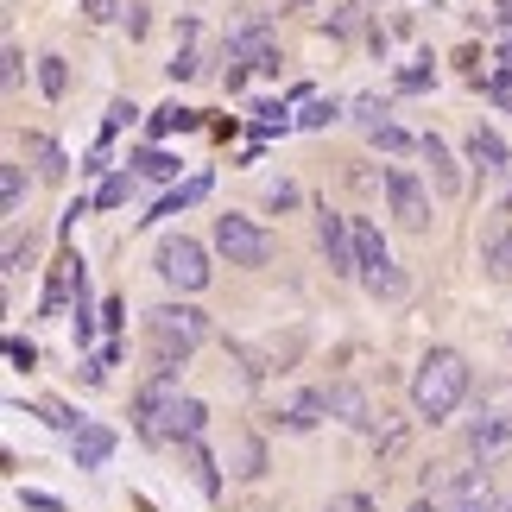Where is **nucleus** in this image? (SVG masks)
Segmentation results:
<instances>
[{
	"instance_id": "nucleus-1",
	"label": "nucleus",
	"mask_w": 512,
	"mask_h": 512,
	"mask_svg": "<svg viewBox=\"0 0 512 512\" xmlns=\"http://www.w3.org/2000/svg\"><path fill=\"white\" fill-rule=\"evenodd\" d=\"M462 399H468V361H462L456 348H430L424 361H418V373H411V411L437 424Z\"/></svg>"
},
{
	"instance_id": "nucleus-2",
	"label": "nucleus",
	"mask_w": 512,
	"mask_h": 512,
	"mask_svg": "<svg viewBox=\"0 0 512 512\" xmlns=\"http://www.w3.org/2000/svg\"><path fill=\"white\" fill-rule=\"evenodd\" d=\"M146 342H152V361L177 373L209 342V317L196 304H159V310H146Z\"/></svg>"
},
{
	"instance_id": "nucleus-3",
	"label": "nucleus",
	"mask_w": 512,
	"mask_h": 512,
	"mask_svg": "<svg viewBox=\"0 0 512 512\" xmlns=\"http://www.w3.org/2000/svg\"><path fill=\"white\" fill-rule=\"evenodd\" d=\"M177 399H184V392H177V373L171 367H152V380L133 392V430H140L146 443H165V418H171Z\"/></svg>"
},
{
	"instance_id": "nucleus-4",
	"label": "nucleus",
	"mask_w": 512,
	"mask_h": 512,
	"mask_svg": "<svg viewBox=\"0 0 512 512\" xmlns=\"http://www.w3.org/2000/svg\"><path fill=\"white\" fill-rule=\"evenodd\" d=\"M215 253L228 266H266L272 260V234L247 215H215Z\"/></svg>"
},
{
	"instance_id": "nucleus-5",
	"label": "nucleus",
	"mask_w": 512,
	"mask_h": 512,
	"mask_svg": "<svg viewBox=\"0 0 512 512\" xmlns=\"http://www.w3.org/2000/svg\"><path fill=\"white\" fill-rule=\"evenodd\" d=\"M159 279L171 291H203L209 285V253L190 241V234H171V241L159 247Z\"/></svg>"
},
{
	"instance_id": "nucleus-6",
	"label": "nucleus",
	"mask_w": 512,
	"mask_h": 512,
	"mask_svg": "<svg viewBox=\"0 0 512 512\" xmlns=\"http://www.w3.org/2000/svg\"><path fill=\"white\" fill-rule=\"evenodd\" d=\"M317 247H323V260H329V272H342V279H354L361 272V260H354V222L348 215H336V209H317Z\"/></svg>"
},
{
	"instance_id": "nucleus-7",
	"label": "nucleus",
	"mask_w": 512,
	"mask_h": 512,
	"mask_svg": "<svg viewBox=\"0 0 512 512\" xmlns=\"http://www.w3.org/2000/svg\"><path fill=\"white\" fill-rule=\"evenodd\" d=\"M228 57H241V64H253L260 76L279 70V45H272V32H266V19L260 13H247L241 26L228 32Z\"/></svg>"
},
{
	"instance_id": "nucleus-8",
	"label": "nucleus",
	"mask_w": 512,
	"mask_h": 512,
	"mask_svg": "<svg viewBox=\"0 0 512 512\" xmlns=\"http://www.w3.org/2000/svg\"><path fill=\"white\" fill-rule=\"evenodd\" d=\"M70 298H83V253H57L51 279H45V298H38V310L45 317H70Z\"/></svg>"
},
{
	"instance_id": "nucleus-9",
	"label": "nucleus",
	"mask_w": 512,
	"mask_h": 512,
	"mask_svg": "<svg viewBox=\"0 0 512 512\" xmlns=\"http://www.w3.org/2000/svg\"><path fill=\"white\" fill-rule=\"evenodd\" d=\"M386 203H392V215H399L405 228H430V196H424V184L405 165L386 171Z\"/></svg>"
},
{
	"instance_id": "nucleus-10",
	"label": "nucleus",
	"mask_w": 512,
	"mask_h": 512,
	"mask_svg": "<svg viewBox=\"0 0 512 512\" xmlns=\"http://www.w3.org/2000/svg\"><path fill=\"white\" fill-rule=\"evenodd\" d=\"M506 449H512V418H500V411H481V418L468 424V456H475L481 468H494Z\"/></svg>"
},
{
	"instance_id": "nucleus-11",
	"label": "nucleus",
	"mask_w": 512,
	"mask_h": 512,
	"mask_svg": "<svg viewBox=\"0 0 512 512\" xmlns=\"http://www.w3.org/2000/svg\"><path fill=\"white\" fill-rule=\"evenodd\" d=\"M481 266L494 272V279H512V209L506 203L494 209V222L481 234Z\"/></svg>"
},
{
	"instance_id": "nucleus-12",
	"label": "nucleus",
	"mask_w": 512,
	"mask_h": 512,
	"mask_svg": "<svg viewBox=\"0 0 512 512\" xmlns=\"http://www.w3.org/2000/svg\"><path fill=\"white\" fill-rule=\"evenodd\" d=\"M323 399H329V418H342L348 430H373V424H380V418H373V399H367L354 380H336Z\"/></svg>"
},
{
	"instance_id": "nucleus-13",
	"label": "nucleus",
	"mask_w": 512,
	"mask_h": 512,
	"mask_svg": "<svg viewBox=\"0 0 512 512\" xmlns=\"http://www.w3.org/2000/svg\"><path fill=\"white\" fill-rule=\"evenodd\" d=\"M203 430H209V405L203 399H177L171 405V418H165V443H203Z\"/></svg>"
},
{
	"instance_id": "nucleus-14",
	"label": "nucleus",
	"mask_w": 512,
	"mask_h": 512,
	"mask_svg": "<svg viewBox=\"0 0 512 512\" xmlns=\"http://www.w3.org/2000/svg\"><path fill=\"white\" fill-rule=\"evenodd\" d=\"M108 456H114V430L108 424H83L70 437V462L76 468H108Z\"/></svg>"
},
{
	"instance_id": "nucleus-15",
	"label": "nucleus",
	"mask_w": 512,
	"mask_h": 512,
	"mask_svg": "<svg viewBox=\"0 0 512 512\" xmlns=\"http://www.w3.org/2000/svg\"><path fill=\"white\" fill-rule=\"evenodd\" d=\"M418 146H424V159H430V177H437V190H443V196H462V165H456V152H449L437 133H424Z\"/></svg>"
},
{
	"instance_id": "nucleus-16",
	"label": "nucleus",
	"mask_w": 512,
	"mask_h": 512,
	"mask_svg": "<svg viewBox=\"0 0 512 512\" xmlns=\"http://www.w3.org/2000/svg\"><path fill=\"white\" fill-rule=\"evenodd\" d=\"M26 159L38 165V177H51V184L70 177V159H64V146H57L51 133H26Z\"/></svg>"
},
{
	"instance_id": "nucleus-17",
	"label": "nucleus",
	"mask_w": 512,
	"mask_h": 512,
	"mask_svg": "<svg viewBox=\"0 0 512 512\" xmlns=\"http://www.w3.org/2000/svg\"><path fill=\"white\" fill-rule=\"evenodd\" d=\"M468 159H475L487 177H500L512 159H506V140H500V133L494 127H475V133H468Z\"/></svg>"
},
{
	"instance_id": "nucleus-18",
	"label": "nucleus",
	"mask_w": 512,
	"mask_h": 512,
	"mask_svg": "<svg viewBox=\"0 0 512 512\" xmlns=\"http://www.w3.org/2000/svg\"><path fill=\"white\" fill-rule=\"evenodd\" d=\"M354 260H361V272H380V266H392V253H386V234L373 228V222H361V215H354Z\"/></svg>"
},
{
	"instance_id": "nucleus-19",
	"label": "nucleus",
	"mask_w": 512,
	"mask_h": 512,
	"mask_svg": "<svg viewBox=\"0 0 512 512\" xmlns=\"http://www.w3.org/2000/svg\"><path fill=\"white\" fill-rule=\"evenodd\" d=\"M190 127H203V114H196V108H184V102H165V108H152V121H146V133H152V140H165V133H190Z\"/></svg>"
},
{
	"instance_id": "nucleus-20",
	"label": "nucleus",
	"mask_w": 512,
	"mask_h": 512,
	"mask_svg": "<svg viewBox=\"0 0 512 512\" xmlns=\"http://www.w3.org/2000/svg\"><path fill=\"white\" fill-rule=\"evenodd\" d=\"M203 196H209V171H196L190 184H177V190L165 196V203H159V209L146 215V222H165V215H177V209H190V203H203Z\"/></svg>"
},
{
	"instance_id": "nucleus-21",
	"label": "nucleus",
	"mask_w": 512,
	"mask_h": 512,
	"mask_svg": "<svg viewBox=\"0 0 512 512\" xmlns=\"http://www.w3.org/2000/svg\"><path fill=\"white\" fill-rule=\"evenodd\" d=\"M323 411H329L323 392H298V399H291V411H285V424H291V430H317Z\"/></svg>"
},
{
	"instance_id": "nucleus-22",
	"label": "nucleus",
	"mask_w": 512,
	"mask_h": 512,
	"mask_svg": "<svg viewBox=\"0 0 512 512\" xmlns=\"http://www.w3.org/2000/svg\"><path fill=\"white\" fill-rule=\"evenodd\" d=\"M184 462H190V475H196V487H203V494H215V487H222V475H215V456L203 443H184Z\"/></svg>"
},
{
	"instance_id": "nucleus-23",
	"label": "nucleus",
	"mask_w": 512,
	"mask_h": 512,
	"mask_svg": "<svg viewBox=\"0 0 512 512\" xmlns=\"http://www.w3.org/2000/svg\"><path fill=\"white\" fill-rule=\"evenodd\" d=\"M133 165H140V177H152V184H171V177H177V159H171V152H159V146L133 152Z\"/></svg>"
},
{
	"instance_id": "nucleus-24",
	"label": "nucleus",
	"mask_w": 512,
	"mask_h": 512,
	"mask_svg": "<svg viewBox=\"0 0 512 512\" xmlns=\"http://www.w3.org/2000/svg\"><path fill=\"white\" fill-rule=\"evenodd\" d=\"M260 114V121H253V133H260V140H272V133H285V127H298V114H291L285 102H266V108H253Z\"/></svg>"
},
{
	"instance_id": "nucleus-25",
	"label": "nucleus",
	"mask_w": 512,
	"mask_h": 512,
	"mask_svg": "<svg viewBox=\"0 0 512 512\" xmlns=\"http://www.w3.org/2000/svg\"><path fill=\"white\" fill-rule=\"evenodd\" d=\"M361 285L373 298H405V272L399 266H380V272H361Z\"/></svg>"
},
{
	"instance_id": "nucleus-26",
	"label": "nucleus",
	"mask_w": 512,
	"mask_h": 512,
	"mask_svg": "<svg viewBox=\"0 0 512 512\" xmlns=\"http://www.w3.org/2000/svg\"><path fill=\"white\" fill-rule=\"evenodd\" d=\"M19 203H26V171H19V165H0V209L19 215Z\"/></svg>"
},
{
	"instance_id": "nucleus-27",
	"label": "nucleus",
	"mask_w": 512,
	"mask_h": 512,
	"mask_svg": "<svg viewBox=\"0 0 512 512\" xmlns=\"http://www.w3.org/2000/svg\"><path fill=\"white\" fill-rule=\"evenodd\" d=\"M38 418H45L51 430H64V437H76V430H83L89 418H76V411L64 405V399H45V405H38Z\"/></svg>"
},
{
	"instance_id": "nucleus-28",
	"label": "nucleus",
	"mask_w": 512,
	"mask_h": 512,
	"mask_svg": "<svg viewBox=\"0 0 512 512\" xmlns=\"http://www.w3.org/2000/svg\"><path fill=\"white\" fill-rule=\"evenodd\" d=\"M38 89H45L51 102L70 89V70H64V57H38Z\"/></svg>"
},
{
	"instance_id": "nucleus-29",
	"label": "nucleus",
	"mask_w": 512,
	"mask_h": 512,
	"mask_svg": "<svg viewBox=\"0 0 512 512\" xmlns=\"http://www.w3.org/2000/svg\"><path fill=\"white\" fill-rule=\"evenodd\" d=\"M127 196H133V177L114 171V177H102V190H95V209H121Z\"/></svg>"
},
{
	"instance_id": "nucleus-30",
	"label": "nucleus",
	"mask_w": 512,
	"mask_h": 512,
	"mask_svg": "<svg viewBox=\"0 0 512 512\" xmlns=\"http://www.w3.org/2000/svg\"><path fill=\"white\" fill-rule=\"evenodd\" d=\"M196 70H203V57H196V45H184V51H171V64H165V76H171V83H190Z\"/></svg>"
},
{
	"instance_id": "nucleus-31",
	"label": "nucleus",
	"mask_w": 512,
	"mask_h": 512,
	"mask_svg": "<svg viewBox=\"0 0 512 512\" xmlns=\"http://www.w3.org/2000/svg\"><path fill=\"white\" fill-rule=\"evenodd\" d=\"M367 140L380 146V152H411V133H405V127H392V121H386V127H373Z\"/></svg>"
},
{
	"instance_id": "nucleus-32",
	"label": "nucleus",
	"mask_w": 512,
	"mask_h": 512,
	"mask_svg": "<svg viewBox=\"0 0 512 512\" xmlns=\"http://www.w3.org/2000/svg\"><path fill=\"white\" fill-rule=\"evenodd\" d=\"M336 114H342V102H310V108L298 114V127H310V133H317V127H329V121H336Z\"/></svg>"
},
{
	"instance_id": "nucleus-33",
	"label": "nucleus",
	"mask_w": 512,
	"mask_h": 512,
	"mask_svg": "<svg viewBox=\"0 0 512 512\" xmlns=\"http://www.w3.org/2000/svg\"><path fill=\"white\" fill-rule=\"evenodd\" d=\"M7 361H13L19 373H32V367H38V348H32L26 336H7Z\"/></svg>"
},
{
	"instance_id": "nucleus-34",
	"label": "nucleus",
	"mask_w": 512,
	"mask_h": 512,
	"mask_svg": "<svg viewBox=\"0 0 512 512\" xmlns=\"http://www.w3.org/2000/svg\"><path fill=\"white\" fill-rule=\"evenodd\" d=\"M70 329H76V348H89V336H95V323H89V298H76V310H70Z\"/></svg>"
},
{
	"instance_id": "nucleus-35",
	"label": "nucleus",
	"mask_w": 512,
	"mask_h": 512,
	"mask_svg": "<svg viewBox=\"0 0 512 512\" xmlns=\"http://www.w3.org/2000/svg\"><path fill=\"white\" fill-rule=\"evenodd\" d=\"M133 114H140V108H133L127 95H121V102H108V121H102V133H121V127L133 121Z\"/></svg>"
},
{
	"instance_id": "nucleus-36",
	"label": "nucleus",
	"mask_w": 512,
	"mask_h": 512,
	"mask_svg": "<svg viewBox=\"0 0 512 512\" xmlns=\"http://www.w3.org/2000/svg\"><path fill=\"white\" fill-rule=\"evenodd\" d=\"M19 506H26V512H64V500H57V494H38V487H26Z\"/></svg>"
},
{
	"instance_id": "nucleus-37",
	"label": "nucleus",
	"mask_w": 512,
	"mask_h": 512,
	"mask_svg": "<svg viewBox=\"0 0 512 512\" xmlns=\"http://www.w3.org/2000/svg\"><path fill=\"white\" fill-rule=\"evenodd\" d=\"M354 121H361V127L373 133V127H386V108H380V102L367 95V102H354Z\"/></svg>"
},
{
	"instance_id": "nucleus-38",
	"label": "nucleus",
	"mask_w": 512,
	"mask_h": 512,
	"mask_svg": "<svg viewBox=\"0 0 512 512\" xmlns=\"http://www.w3.org/2000/svg\"><path fill=\"white\" fill-rule=\"evenodd\" d=\"M266 203H272V209H291V203H298V184H291V177H279V184L266 190Z\"/></svg>"
},
{
	"instance_id": "nucleus-39",
	"label": "nucleus",
	"mask_w": 512,
	"mask_h": 512,
	"mask_svg": "<svg viewBox=\"0 0 512 512\" xmlns=\"http://www.w3.org/2000/svg\"><path fill=\"white\" fill-rule=\"evenodd\" d=\"M260 462H266L260 443H241V468H234V475H260Z\"/></svg>"
},
{
	"instance_id": "nucleus-40",
	"label": "nucleus",
	"mask_w": 512,
	"mask_h": 512,
	"mask_svg": "<svg viewBox=\"0 0 512 512\" xmlns=\"http://www.w3.org/2000/svg\"><path fill=\"white\" fill-rule=\"evenodd\" d=\"M83 13L95 19V26H102V19H114V13H121V0H83Z\"/></svg>"
},
{
	"instance_id": "nucleus-41",
	"label": "nucleus",
	"mask_w": 512,
	"mask_h": 512,
	"mask_svg": "<svg viewBox=\"0 0 512 512\" xmlns=\"http://www.w3.org/2000/svg\"><path fill=\"white\" fill-rule=\"evenodd\" d=\"M494 89H512V38L500 45V70H494Z\"/></svg>"
},
{
	"instance_id": "nucleus-42",
	"label": "nucleus",
	"mask_w": 512,
	"mask_h": 512,
	"mask_svg": "<svg viewBox=\"0 0 512 512\" xmlns=\"http://www.w3.org/2000/svg\"><path fill=\"white\" fill-rule=\"evenodd\" d=\"M0 76H7V89L19 83V76H26V57H19V45H7V70H0Z\"/></svg>"
},
{
	"instance_id": "nucleus-43",
	"label": "nucleus",
	"mask_w": 512,
	"mask_h": 512,
	"mask_svg": "<svg viewBox=\"0 0 512 512\" xmlns=\"http://www.w3.org/2000/svg\"><path fill=\"white\" fill-rule=\"evenodd\" d=\"M329 512H373V500H367V494H342V500L329 506Z\"/></svg>"
},
{
	"instance_id": "nucleus-44",
	"label": "nucleus",
	"mask_w": 512,
	"mask_h": 512,
	"mask_svg": "<svg viewBox=\"0 0 512 512\" xmlns=\"http://www.w3.org/2000/svg\"><path fill=\"white\" fill-rule=\"evenodd\" d=\"M19 260H26V241H19V228L7 234V272H19Z\"/></svg>"
},
{
	"instance_id": "nucleus-45",
	"label": "nucleus",
	"mask_w": 512,
	"mask_h": 512,
	"mask_svg": "<svg viewBox=\"0 0 512 512\" xmlns=\"http://www.w3.org/2000/svg\"><path fill=\"white\" fill-rule=\"evenodd\" d=\"M102 323H108V336H121V298H108V304H102Z\"/></svg>"
},
{
	"instance_id": "nucleus-46",
	"label": "nucleus",
	"mask_w": 512,
	"mask_h": 512,
	"mask_svg": "<svg viewBox=\"0 0 512 512\" xmlns=\"http://www.w3.org/2000/svg\"><path fill=\"white\" fill-rule=\"evenodd\" d=\"M76 171H89V177H102V171H108V152H102V146H95V152H89V159H83V165H76Z\"/></svg>"
},
{
	"instance_id": "nucleus-47",
	"label": "nucleus",
	"mask_w": 512,
	"mask_h": 512,
	"mask_svg": "<svg viewBox=\"0 0 512 512\" xmlns=\"http://www.w3.org/2000/svg\"><path fill=\"white\" fill-rule=\"evenodd\" d=\"M411 512H449V506H437V500H418V506H411Z\"/></svg>"
},
{
	"instance_id": "nucleus-48",
	"label": "nucleus",
	"mask_w": 512,
	"mask_h": 512,
	"mask_svg": "<svg viewBox=\"0 0 512 512\" xmlns=\"http://www.w3.org/2000/svg\"><path fill=\"white\" fill-rule=\"evenodd\" d=\"M500 13H512V0H500Z\"/></svg>"
}]
</instances>
